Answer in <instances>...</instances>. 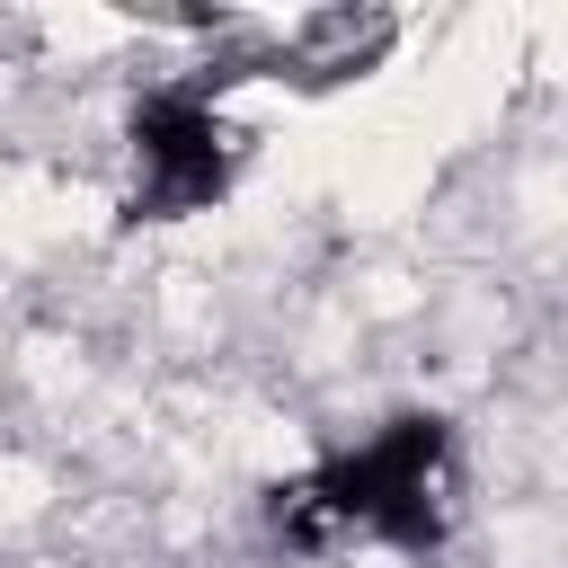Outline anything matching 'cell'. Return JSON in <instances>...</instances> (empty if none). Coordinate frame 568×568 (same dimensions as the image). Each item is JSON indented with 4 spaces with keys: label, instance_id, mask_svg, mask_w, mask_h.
Returning a JSON list of instances; mask_svg holds the SVG:
<instances>
[{
    "label": "cell",
    "instance_id": "1",
    "mask_svg": "<svg viewBox=\"0 0 568 568\" xmlns=\"http://www.w3.org/2000/svg\"><path fill=\"white\" fill-rule=\"evenodd\" d=\"M453 515H462V435L444 408H399L266 488V532L293 559L328 550L435 559L453 541Z\"/></svg>",
    "mask_w": 568,
    "mask_h": 568
},
{
    "label": "cell",
    "instance_id": "2",
    "mask_svg": "<svg viewBox=\"0 0 568 568\" xmlns=\"http://www.w3.org/2000/svg\"><path fill=\"white\" fill-rule=\"evenodd\" d=\"M248 133L204 80H151L124 106V204L133 222H195L240 186Z\"/></svg>",
    "mask_w": 568,
    "mask_h": 568
},
{
    "label": "cell",
    "instance_id": "3",
    "mask_svg": "<svg viewBox=\"0 0 568 568\" xmlns=\"http://www.w3.org/2000/svg\"><path fill=\"white\" fill-rule=\"evenodd\" d=\"M390 44V18H311V80H355L373 53Z\"/></svg>",
    "mask_w": 568,
    "mask_h": 568
}]
</instances>
